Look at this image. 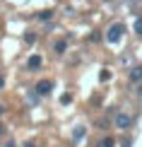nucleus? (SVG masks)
Wrapping results in <instances>:
<instances>
[{
    "instance_id": "3",
    "label": "nucleus",
    "mask_w": 142,
    "mask_h": 147,
    "mask_svg": "<svg viewBox=\"0 0 142 147\" xmlns=\"http://www.w3.org/2000/svg\"><path fill=\"white\" fill-rule=\"evenodd\" d=\"M51 89H53V82H51V80H41V82L36 84V94H41V96L51 94Z\"/></svg>"
},
{
    "instance_id": "8",
    "label": "nucleus",
    "mask_w": 142,
    "mask_h": 147,
    "mask_svg": "<svg viewBox=\"0 0 142 147\" xmlns=\"http://www.w3.org/2000/svg\"><path fill=\"white\" fill-rule=\"evenodd\" d=\"M53 17V10H41L39 12V20H51Z\"/></svg>"
},
{
    "instance_id": "4",
    "label": "nucleus",
    "mask_w": 142,
    "mask_h": 147,
    "mask_svg": "<svg viewBox=\"0 0 142 147\" xmlns=\"http://www.w3.org/2000/svg\"><path fill=\"white\" fill-rule=\"evenodd\" d=\"M130 82H142V65L130 70Z\"/></svg>"
},
{
    "instance_id": "11",
    "label": "nucleus",
    "mask_w": 142,
    "mask_h": 147,
    "mask_svg": "<svg viewBox=\"0 0 142 147\" xmlns=\"http://www.w3.org/2000/svg\"><path fill=\"white\" fill-rule=\"evenodd\" d=\"M99 77H101V82H106V80H108L111 75H108V70H104V72H101V75H99Z\"/></svg>"
},
{
    "instance_id": "15",
    "label": "nucleus",
    "mask_w": 142,
    "mask_h": 147,
    "mask_svg": "<svg viewBox=\"0 0 142 147\" xmlns=\"http://www.w3.org/2000/svg\"><path fill=\"white\" fill-rule=\"evenodd\" d=\"M24 147H34V145H32V142H27V145H24Z\"/></svg>"
},
{
    "instance_id": "12",
    "label": "nucleus",
    "mask_w": 142,
    "mask_h": 147,
    "mask_svg": "<svg viewBox=\"0 0 142 147\" xmlns=\"http://www.w3.org/2000/svg\"><path fill=\"white\" fill-rule=\"evenodd\" d=\"M82 135H84V128H77V130H75V138L79 140V138H82Z\"/></svg>"
},
{
    "instance_id": "2",
    "label": "nucleus",
    "mask_w": 142,
    "mask_h": 147,
    "mask_svg": "<svg viewBox=\"0 0 142 147\" xmlns=\"http://www.w3.org/2000/svg\"><path fill=\"white\" fill-rule=\"evenodd\" d=\"M130 123H133V116L130 113H116V128H118V130H128V128H130Z\"/></svg>"
},
{
    "instance_id": "1",
    "label": "nucleus",
    "mask_w": 142,
    "mask_h": 147,
    "mask_svg": "<svg viewBox=\"0 0 142 147\" xmlns=\"http://www.w3.org/2000/svg\"><path fill=\"white\" fill-rule=\"evenodd\" d=\"M123 32H125V27H123L120 22L111 24V27H108V32H106V41H108V44H118V41H120V36H123Z\"/></svg>"
},
{
    "instance_id": "7",
    "label": "nucleus",
    "mask_w": 142,
    "mask_h": 147,
    "mask_svg": "<svg viewBox=\"0 0 142 147\" xmlns=\"http://www.w3.org/2000/svg\"><path fill=\"white\" fill-rule=\"evenodd\" d=\"M116 145V140L113 138H104V140H99V145L96 147H113Z\"/></svg>"
},
{
    "instance_id": "5",
    "label": "nucleus",
    "mask_w": 142,
    "mask_h": 147,
    "mask_svg": "<svg viewBox=\"0 0 142 147\" xmlns=\"http://www.w3.org/2000/svg\"><path fill=\"white\" fill-rule=\"evenodd\" d=\"M53 48H55V53H65L67 41H63V39H60V41H55V44H53Z\"/></svg>"
},
{
    "instance_id": "14",
    "label": "nucleus",
    "mask_w": 142,
    "mask_h": 147,
    "mask_svg": "<svg viewBox=\"0 0 142 147\" xmlns=\"http://www.w3.org/2000/svg\"><path fill=\"white\" fill-rule=\"evenodd\" d=\"M3 133H5V128H3V125H0V135H3Z\"/></svg>"
},
{
    "instance_id": "10",
    "label": "nucleus",
    "mask_w": 142,
    "mask_h": 147,
    "mask_svg": "<svg viewBox=\"0 0 142 147\" xmlns=\"http://www.w3.org/2000/svg\"><path fill=\"white\" fill-rule=\"evenodd\" d=\"M24 41H27V44H34V41H36V34H24Z\"/></svg>"
},
{
    "instance_id": "6",
    "label": "nucleus",
    "mask_w": 142,
    "mask_h": 147,
    "mask_svg": "<svg viewBox=\"0 0 142 147\" xmlns=\"http://www.w3.org/2000/svg\"><path fill=\"white\" fill-rule=\"evenodd\" d=\"M27 65H29L32 70H34V68H41V56H32V58H29V63H27Z\"/></svg>"
},
{
    "instance_id": "9",
    "label": "nucleus",
    "mask_w": 142,
    "mask_h": 147,
    "mask_svg": "<svg viewBox=\"0 0 142 147\" xmlns=\"http://www.w3.org/2000/svg\"><path fill=\"white\" fill-rule=\"evenodd\" d=\"M135 34L142 36V17H137V20H135Z\"/></svg>"
},
{
    "instance_id": "16",
    "label": "nucleus",
    "mask_w": 142,
    "mask_h": 147,
    "mask_svg": "<svg viewBox=\"0 0 142 147\" xmlns=\"http://www.w3.org/2000/svg\"><path fill=\"white\" fill-rule=\"evenodd\" d=\"M0 89H3V77H0Z\"/></svg>"
},
{
    "instance_id": "13",
    "label": "nucleus",
    "mask_w": 142,
    "mask_h": 147,
    "mask_svg": "<svg viewBox=\"0 0 142 147\" xmlns=\"http://www.w3.org/2000/svg\"><path fill=\"white\" fill-rule=\"evenodd\" d=\"M5 113V106H3V104H0V116H3Z\"/></svg>"
}]
</instances>
